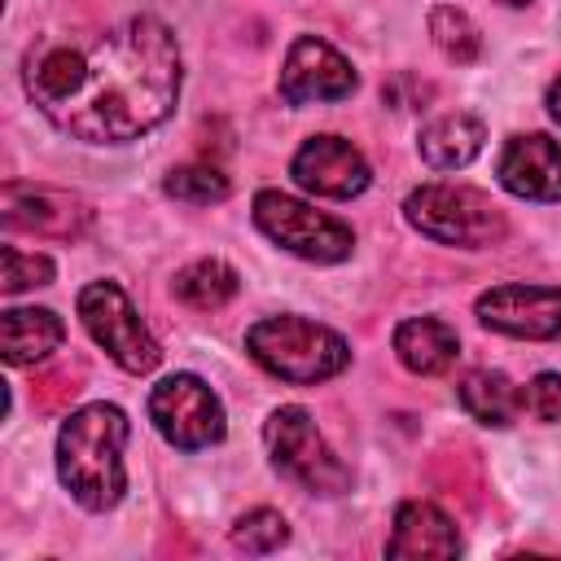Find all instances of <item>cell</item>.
I'll return each mask as SVG.
<instances>
[{"instance_id":"cell-1","label":"cell","mask_w":561,"mask_h":561,"mask_svg":"<svg viewBox=\"0 0 561 561\" xmlns=\"http://www.w3.org/2000/svg\"><path fill=\"white\" fill-rule=\"evenodd\" d=\"M26 96L39 114L88 145L140 140L180 101V48L158 18L53 44L26 61Z\"/></svg>"},{"instance_id":"cell-2","label":"cell","mask_w":561,"mask_h":561,"mask_svg":"<svg viewBox=\"0 0 561 561\" xmlns=\"http://www.w3.org/2000/svg\"><path fill=\"white\" fill-rule=\"evenodd\" d=\"M127 416L114 403H83L57 430V478L61 486L88 508L105 513L127 491L123 447H127Z\"/></svg>"},{"instance_id":"cell-3","label":"cell","mask_w":561,"mask_h":561,"mask_svg":"<svg viewBox=\"0 0 561 561\" xmlns=\"http://www.w3.org/2000/svg\"><path fill=\"white\" fill-rule=\"evenodd\" d=\"M245 351L259 368L289 386H316L337 377L351 364V346L329 324L302 316H267L245 329Z\"/></svg>"},{"instance_id":"cell-4","label":"cell","mask_w":561,"mask_h":561,"mask_svg":"<svg viewBox=\"0 0 561 561\" xmlns=\"http://www.w3.org/2000/svg\"><path fill=\"white\" fill-rule=\"evenodd\" d=\"M403 219L438 241V245H460V250H482L504 237V215L500 206L469 184H421L403 197Z\"/></svg>"},{"instance_id":"cell-5","label":"cell","mask_w":561,"mask_h":561,"mask_svg":"<svg viewBox=\"0 0 561 561\" xmlns=\"http://www.w3.org/2000/svg\"><path fill=\"white\" fill-rule=\"evenodd\" d=\"M263 443H267V456L272 465L298 482L302 491H316V495H337L351 486V469L337 460V451L324 443V434L316 430L311 412L298 408V403H285L276 408L267 421H263Z\"/></svg>"},{"instance_id":"cell-6","label":"cell","mask_w":561,"mask_h":561,"mask_svg":"<svg viewBox=\"0 0 561 561\" xmlns=\"http://www.w3.org/2000/svg\"><path fill=\"white\" fill-rule=\"evenodd\" d=\"M254 224L263 228V237H272L280 250H289L307 263H342L355 250V232L342 219H333L280 188L254 193Z\"/></svg>"},{"instance_id":"cell-7","label":"cell","mask_w":561,"mask_h":561,"mask_svg":"<svg viewBox=\"0 0 561 561\" xmlns=\"http://www.w3.org/2000/svg\"><path fill=\"white\" fill-rule=\"evenodd\" d=\"M79 320L92 333V342L123 368V373H153L162 359V346L153 342V333L145 329V320L136 316L131 298L114 285V280H92L79 289Z\"/></svg>"},{"instance_id":"cell-8","label":"cell","mask_w":561,"mask_h":561,"mask_svg":"<svg viewBox=\"0 0 561 561\" xmlns=\"http://www.w3.org/2000/svg\"><path fill=\"white\" fill-rule=\"evenodd\" d=\"M149 421L180 451H202L228 430L219 394L193 373H171L149 390Z\"/></svg>"},{"instance_id":"cell-9","label":"cell","mask_w":561,"mask_h":561,"mask_svg":"<svg viewBox=\"0 0 561 561\" xmlns=\"http://www.w3.org/2000/svg\"><path fill=\"white\" fill-rule=\"evenodd\" d=\"M478 320L495 333L552 342L561 337V285H491L473 302Z\"/></svg>"},{"instance_id":"cell-10","label":"cell","mask_w":561,"mask_h":561,"mask_svg":"<svg viewBox=\"0 0 561 561\" xmlns=\"http://www.w3.org/2000/svg\"><path fill=\"white\" fill-rule=\"evenodd\" d=\"M355 66L324 39L298 35L280 66V101L285 105H316V101H346L355 92Z\"/></svg>"},{"instance_id":"cell-11","label":"cell","mask_w":561,"mask_h":561,"mask_svg":"<svg viewBox=\"0 0 561 561\" xmlns=\"http://www.w3.org/2000/svg\"><path fill=\"white\" fill-rule=\"evenodd\" d=\"M289 175H294V184H298L302 193H311V197H333V202L359 197V193L368 188V180H373L364 153H359L351 140L329 136V131L302 140V149H298L294 162H289Z\"/></svg>"},{"instance_id":"cell-12","label":"cell","mask_w":561,"mask_h":561,"mask_svg":"<svg viewBox=\"0 0 561 561\" xmlns=\"http://www.w3.org/2000/svg\"><path fill=\"white\" fill-rule=\"evenodd\" d=\"M495 175L522 202H561V145L543 131L508 136Z\"/></svg>"},{"instance_id":"cell-13","label":"cell","mask_w":561,"mask_h":561,"mask_svg":"<svg viewBox=\"0 0 561 561\" xmlns=\"http://www.w3.org/2000/svg\"><path fill=\"white\" fill-rule=\"evenodd\" d=\"M460 552V535L456 522L430 504V500H403L394 513V530L386 543V557L394 561H421V557H456Z\"/></svg>"},{"instance_id":"cell-14","label":"cell","mask_w":561,"mask_h":561,"mask_svg":"<svg viewBox=\"0 0 561 561\" xmlns=\"http://www.w3.org/2000/svg\"><path fill=\"white\" fill-rule=\"evenodd\" d=\"M61 337H66V324L48 307H9V311H0V351H4V364H13V368L48 359L61 346Z\"/></svg>"},{"instance_id":"cell-15","label":"cell","mask_w":561,"mask_h":561,"mask_svg":"<svg viewBox=\"0 0 561 561\" xmlns=\"http://www.w3.org/2000/svg\"><path fill=\"white\" fill-rule=\"evenodd\" d=\"M394 355L408 373L416 377H438L456 364L460 355V337L451 324L434 320V316H416V320H403L394 329Z\"/></svg>"},{"instance_id":"cell-16","label":"cell","mask_w":561,"mask_h":561,"mask_svg":"<svg viewBox=\"0 0 561 561\" xmlns=\"http://www.w3.org/2000/svg\"><path fill=\"white\" fill-rule=\"evenodd\" d=\"M486 145V127L478 114H443L434 118L430 127H421V158L434 167V171H460L469 167Z\"/></svg>"},{"instance_id":"cell-17","label":"cell","mask_w":561,"mask_h":561,"mask_svg":"<svg viewBox=\"0 0 561 561\" xmlns=\"http://www.w3.org/2000/svg\"><path fill=\"white\" fill-rule=\"evenodd\" d=\"M456 399L460 408L478 421V425H491V430H504L513 425L526 408H522V390L504 377V373H491V368H473L460 377L456 386Z\"/></svg>"},{"instance_id":"cell-18","label":"cell","mask_w":561,"mask_h":561,"mask_svg":"<svg viewBox=\"0 0 561 561\" xmlns=\"http://www.w3.org/2000/svg\"><path fill=\"white\" fill-rule=\"evenodd\" d=\"M237 289H241V276L224 259H197L180 267L171 280V294L193 311H219L224 302H232Z\"/></svg>"},{"instance_id":"cell-19","label":"cell","mask_w":561,"mask_h":561,"mask_svg":"<svg viewBox=\"0 0 561 561\" xmlns=\"http://www.w3.org/2000/svg\"><path fill=\"white\" fill-rule=\"evenodd\" d=\"M430 35H434V44H438L451 61H460V66L482 53V35H478V26H473V18H469L465 9H451V4L430 9Z\"/></svg>"},{"instance_id":"cell-20","label":"cell","mask_w":561,"mask_h":561,"mask_svg":"<svg viewBox=\"0 0 561 561\" xmlns=\"http://www.w3.org/2000/svg\"><path fill=\"white\" fill-rule=\"evenodd\" d=\"M175 202H193V206H210V202H224L228 197V175L206 167V162H184L167 175L162 184Z\"/></svg>"},{"instance_id":"cell-21","label":"cell","mask_w":561,"mask_h":561,"mask_svg":"<svg viewBox=\"0 0 561 561\" xmlns=\"http://www.w3.org/2000/svg\"><path fill=\"white\" fill-rule=\"evenodd\" d=\"M285 539H289V522H285L276 508H250V513L237 517V526H232V543H237L241 552H254V557L276 552Z\"/></svg>"},{"instance_id":"cell-22","label":"cell","mask_w":561,"mask_h":561,"mask_svg":"<svg viewBox=\"0 0 561 561\" xmlns=\"http://www.w3.org/2000/svg\"><path fill=\"white\" fill-rule=\"evenodd\" d=\"M53 280V259L48 254H26L18 245H4L0 250V289L4 294H22V289H35V285H48Z\"/></svg>"},{"instance_id":"cell-23","label":"cell","mask_w":561,"mask_h":561,"mask_svg":"<svg viewBox=\"0 0 561 561\" xmlns=\"http://www.w3.org/2000/svg\"><path fill=\"white\" fill-rule=\"evenodd\" d=\"M522 408H526L535 421L561 425V373H539V377H530V386L522 390Z\"/></svg>"},{"instance_id":"cell-24","label":"cell","mask_w":561,"mask_h":561,"mask_svg":"<svg viewBox=\"0 0 561 561\" xmlns=\"http://www.w3.org/2000/svg\"><path fill=\"white\" fill-rule=\"evenodd\" d=\"M548 114L561 123V79H552V88H548Z\"/></svg>"},{"instance_id":"cell-25","label":"cell","mask_w":561,"mask_h":561,"mask_svg":"<svg viewBox=\"0 0 561 561\" xmlns=\"http://www.w3.org/2000/svg\"><path fill=\"white\" fill-rule=\"evenodd\" d=\"M500 4H526V0H500Z\"/></svg>"}]
</instances>
